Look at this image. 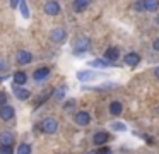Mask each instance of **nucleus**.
<instances>
[{
	"label": "nucleus",
	"instance_id": "obj_1",
	"mask_svg": "<svg viewBox=\"0 0 159 154\" xmlns=\"http://www.w3.org/2000/svg\"><path fill=\"white\" fill-rule=\"evenodd\" d=\"M38 128L43 130L45 133H55L57 130H58V123H57L55 118H46L38 125Z\"/></svg>",
	"mask_w": 159,
	"mask_h": 154
},
{
	"label": "nucleus",
	"instance_id": "obj_2",
	"mask_svg": "<svg viewBox=\"0 0 159 154\" xmlns=\"http://www.w3.org/2000/svg\"><path fill=\"white\" fill-rule=\"evenodd\" d=\"M91 48V41L87 40V38H79V40L75 41V46H74V53L75 55H84L87 53Z\"/></svg>",
	"mask_w": 159,
	"mask_h": 154
},
{
	"label": "nucleus",
	"instance_id": "obj_3",
	"mask_svg": "<svg viewBox=\"0 0 159 154\" xmlns=\"http://www.w3.org/2000/svg\"><path fill=\"white\" fill-rule=\"evenodd\" d=\"M103 77V74H99V72H94V70H80L77 72V79L82 82H87V81H94V79H99Z\"/></svg>",
	"mask_w": 159,
	"mask_h": 154
},
{
	"label": "nucleus",
	"instance_id": "obj_4",
	"mask_svg": "<svg viewBox=\"0 0 159 154\" xmlns=\"http://www.w3.org/2000/svg\"><path fill=\"white\" fill-rule=\"evenodd\" d=\"M50 40H52L53 43H63V41L67 40V31L63 29V27H57V29H53L52 33H50Z\"/></svg>",
	"mask_w": 159,
	"mask_h": 154
},
{
	"label": "nucleus",
	"instance_id": "obj_5",
	"mask_svg": "<svg viewBox=\"0 0 159 154\" xmlns=\"http://www.w3.org/2000/svg\"><path fill=\"white\" fill-rule=\"evenodd\" d=\"M14 115H16L14 106H11L9 103H7V105H4V106H0V118L4 120V122L12 120V118H14Z\"/></svg>",
	"mask_w": 159,
	"mask_h": 154
},
{
	"label": "nucleus",
	"instance_id": "obj_6",
	"mask_svg": "<svg viewBox=\"0 0 159 154\" xmlns=\"http://www.w3.org/2000/svg\"><path fill=\"white\" fill-rule=\"evenodd\" d=\"M45 12L48 16H58L60 14V3L55 2V0H50V2L45 3Z\"/></svg>",
	"mask_w": 159,
	"mask_h": 154
},
{
	"label": "nucleus",
	"instance_id": "obj_7",
	"mask_svg": "<svg viewBox=\"0 0 159 154\" xmlns=\"http://www.w3.org/2000/svg\"><path fill=\"white\" fill-rule=\"evenodd\" d=\"M123 62H125V65H128V67H137V65L140 63V55H137V53L132 51V53L125 55Z\"/></svg>",
	"mask_w": 159,
	"mask_h": 154
},
{
	"label": "nucleus",
	"instance_id": "obj_8",
	"mask_svg": "<svg viewBox=\"0 0 159 154\" xmlns=\"http://www.w3.org/2000/svg\"><path fill=\"white\" fill-rule=\"evenodd\" d=\"M14 94L17 99H21V101H26V99H29V96H31V91L26 87H19L17 84L14 86Z\"/></svg>",
	"mask_w": 159,
	"mask_h": 154
},
{
	"label": "nucleus",
	"instance_id": "obj_9",
	"mask_svg": "<svg viewBox=\"0 0 159 154\" xmlns=\"http://www.w3.org/2000/svg\"><path fill=\"white\" fill-rule=\"evenodd\" d=\"M48 75H50V67H39V68L34 70L33 77H34L38 82H41V81H45V79H48Z\"/></svg>",
	"mask_w": 159,
	"mask_h": 154
},
{
	"label": "nucleus",
	"instance_id": "obj_10",
	"mask_svg": "<svg viewBox=\"0 0 159 154\" xmlns=\"http://www.w3.org/2000/svg\"><path fill=\"white\" fill-rule=\"evenodd\" d=\"M89 122H91V115L87 111H79L75 115V123L77 125L86 127V125H89Z\"/></svg>",
	"mask_w": 159,
	"mask_h": 154
},
{
	"label": "nucleus",
	"instance_id": "obj_11",
	"mask_svg": "<svg viewBox=\"0 0 159 154\" xmlns=\"http://www.w3.org/2000/svg\"><path fill=\"white\" fill-rule=\"evenodd\" d=\"M89 65H93L96 68H108V67H115V62H110L106 58H98V60H93Z\"/></svg>",
	"mask_w": 159,
	"mask_h": 154
},
{
	"label": "nucleus",
	"instance_id": "obj_12",
	"mask_svg": "<svg viewBox=\"0 0 159 154\" xmlns=\"http://www.w3.org/2000/svg\"><path fill=\"white\" fill-rule=\"evenodd\" d=\"M31 60H33L31 51L22 50V51H19V53H17V63H19V65H28Z\"/></svg>",
	"mask_w": 159,
	"mask_h": 154
},
{
	"label": "nucleus",
	"instance_id": "obj_13",
	"mask_svg": "<svg viewBox=\"0 0 159 154\" xmlns=\"http://www.w3.org/2000/svg\"><path fill=\"white\" fill-rule=\"evenodd\" d=\"M108 139H110V135H108L106 132H96L93 135V142L96 144V146H104V144L108 142Z\"/></svg>",
	"mask_w": 159,
	"mask_h": 154
},
{
	"label": "nucleus",
	"instance_id": "obj_14",
	"mask_svg": "<svg viewBox=\"0 0 159 154\" xmlns=\"http://www.w3.org/2000/svg\"><path fill=\"white\" fill-rule=\"evenodd\" d=\"M104 58L110 62H116L118 58H120V51H118V48L115 46H110L106 51H104Z\"/></svg>",
	"mask_w": 159,
	"mask_h": 154
},
{
	"label": "nucleus",
	"instance_id": "obj_15",
	"mask_svg": "<svg viewBox=\"0 0 159 154\" xmlns=\"http://www.w3.org/2000/svg\"><path fill=\"white\" fill-rule=\"evenodd\" d=\"M144 3V10L147 12H156L159 9V0H142Z\"/></svg>",
	"mask_w": 159,
	"mask_h": 154
},
{
	"label": "nucleus",
	"instance_id": "obj_16",
	"mask_svg": "<svg viewBox=\"0 0 159 154\" xmlns=\"http://www.w3.org/2000/svg\"><path fill=\"white\" fill-rule=\"evenodd\" d=\"M89 3H91V0H74V10L75 12H84Z\"/></svg>",
	"mask_w": 159,
	"mask_h": 154
},
{
	"label": "nucleus",
	"instance_id": "obj_17",
	"mask_svg": "<svg viewBox=\"0 0 159 154\" xmlns=\"http://www.w3.org/2000/svg\"><path fill=\"white\" fill-rule=\"evenodd\" d=\"M0 144H9V146H12V144H14V133L12 132H2L0 133Z\"/></svg>",
	"mask_w": 159,
	"mask_h": 154
},
{
	"label": "nucleus",
	"instance_id": "obj_18",
	"mask_svg": "<svg viewBox=\"0 0 159 154\" xmlns=\"http://www.w3.org/2000/svg\"><path fill=\"white\" fill-rule=\"evenodd\" d=\"M121 111H123V106H121L120 101H113V103L110 105V113H111L113 116L121 115Z\"/></svg>",
	"mask_w": 159,
	"mask_h": 154
},
{
	"label": "nucleus",
	"instance_id": "obj_19",
	"mask_svg": "<svg viewBox=\"0 0 159 154\" xmlns=\"http://www.w3.org/2000/svg\"><path fill=\"white\" fill-rule=\"evenodd\" d=\"M26 81H28V75H26V72H22V70H17L14 74V82L17 86H22V84H26Z\"/></svg>",
	"mask_w": 159,
	"mask_h": 154
},
{
	"label": "nucleus",
	"instance_id": "obj_20",
	"mask_svg": "<svg viewBox=\"0 0 159 154\" xmlns=\"http://www.w3.org/2000/svg\"><path fill=\"white\" fill-rule=\"evenodd\" d=\"M52 94H53V91H45V94H43L41 98H39L38 101L34 103V108H39V106H41L43 103H45V101H46V99H48V98H50V96H52Z\"/></svg>",
	"mask_w": 159,
	"mask_h": 154
},
{
	"label": "nucleus",
	"instance_id": "obj_21",
	"mask_svg": "<svg viewBox=\"0 0 159 154\" xmlns=\"http://www.w3.org/2000/svg\"><path fill=\"white\" fill-rule=\"evenodd\" d=\"M16 154H31V146L29 144H21L17 147V152Z\"/></svg>",
	"mask_w": 159,
	"mask_h": 154
},
{
	"label": "nucleus",
	"instance_id": "obj_22",
	"mask_svg": "<svg viewBox=\"0 0 159 154\" xmlns=\"http://www.w3.org/2000/svg\"><path fill=\"white\" fill-rule=\"evenodd\" d=\"M19 9H21V14L24 19H28L29 17V10H28V3H26V0H21V5H19Z\"/></svg>",
	"mask_w": 159,
	"mask_h": 154
},
{
	"label": "nucleus",
	"instance_id": "obj_23",
	"mask_svg": "<svg viewBox=\"0 0 159 154\" xmlns=\"http://www.w3.org/2000/svg\"><path fill=\"white\" fill-rule=\"evenodd\" d=\"M0 154H14L12 146H9V144H0Z\"/></svg>",
	"mask_w": 159,
	"mask_h": 154
},
{
	"label": "nucleus",
	"instance_id": "obj_24",
	"mask_svg": "<svg viewBox=\"0 0 159 154\" xmlns=\"http://www.w3.org/2000/svg\"><path fill=\"white\" fill-rule=\"evenodd\" d=\"M55 92H57V94H55V99H57V101H62V99L65 98V89H63V87L57 89Z\"/></svg>",
	"mask_w": 159,
	"mask_h": 154
},
{
	"label": "nucleus",
	"instance_id": "obj_25",
	"mask_svg": "<svg viewBox=\"0 0 159 154\" xmlns=\"http://www.w3.org/2000/svg\"><path fill=\"white\" fill-rule=\"evenodd\" d=\"M111 128L113 130H120V132H125V130H127V125H123V123H113V125H111Z\"/></svg>",
	"mask_w": 159,
	"mask_h": 154
},
{
	"label": "nucleus",
	"instance_id": "obj_26",
	"mask_svg": "<svg viewBox=\"0 0 159 154\" xmlns=\"http://www.w3.org/2000/svg\"><path fill=\"white\" fill-rule=\"evenodd\" d=\"M7 68H9L7 60H5V58H0V74H2V72H5Z\"/></svg>",
	"mask_w": 159,
	"mask_h": 154
},
{
	"label": "nucleus",
	"instance_id": "obj_27",
	"mask_svg": "<svg viewBox=\"0 0 159 154\" xmlns=\"http://www.w3.org/2000/svg\"><path fill=\"white\" fill-rule=\"evenodd\" d=\"M7 105V94H5L4 91H0V106Z\"/></svg>",
	"mask_w": 159,
	"mask_h": 154
},
{
	"label": "nucleus",
	"instance_id": "obj_28",
	"mask_svg": "<svg viewBox=\"0 0 159 154\" xmlns=\"http://www.w3.org/2000/svg\"><path fill=\"white\" fill-rule=\"evenodd\" d=\"M98 154H111V149L110 147H101L99 151H96Z\"/></svg>",
	"mask_w": 159,
	"mask_h": 154
},
{
	"label": "nucleus",
	"instance_id": "obj_29",
	"mask_svg": "<svg viewBox=\"0 0 159 154\" xmlns=\"http://www.w3.org/2000/svg\"><path fill=\"white\" fill-rule=\"evenodd\" d=\"M152 48H154V50H157V51H159V38H157V40L154 41V43H152Z\"/></svg>",
	"mask_w": 159,
	"mask_h": 154
},
{
	"label": "nucleus",
	"instance_id": "obj_30",
	"mask_svg": "<svg viewBox=\"0 0 159 154\" xmlns=\"http://www.w3.org/2000/svg\"><path fill=\"white\" fill-rule=\"evenodd\" d=\"M72 106H74V101H69V103H67V105H65V110H70V108H72Z\"/></svg>",
	"mask_w": 159,
	"mask_h": 154
},
{
	"label": "nucleus",
	"instance_id": "obj_31",
	"mask_svg": "<svg viewBox=\"0 0 159 154\" xmlns=\"http://www.w3.org/2000/svg\"><path fill=\"white\" fill-rule=\"evenodd\" d=\"M17 3H19V0H11V5L12 7H17Z\"/></svg>",
	"mask_w": 159,
	"mask_h": 154
},
{
	"label": "nucleus",
	"instance_id": "obj_32",
	"mask_svg": "<svg viewBox=\"0 0 159 154\" xmlns=\"http://www.w3.org/2000/svg\"><path fill=\"white\" fill-rule=\"evenodd\" d=\"M154 75H156V77L159 79V67H157V68H156V70H154Z\"/></svg>",
	"mask_w": 159,
	"mask_h": 154
},
{
	"label": "nucleus",
	"instance_id": "obj_33",
	"mask_svg": "<svg viewBox=\"0 0 159 154\" xmlns=\"http://www.w3.org/2000/svg\"><path fill=\"white\" fill-rule=\"evenodd\" d=\"M86 154H98L96 151H89V152H86Z\"/></svg>",
	"mask_w": 159,
	"mask_h": 154
}]
</instances>
